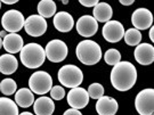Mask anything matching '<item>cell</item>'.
I'll list each match as a JSON object with an SVG mask.
<instances>
[{
	"label": "cell",
	"instance_id": "27",
	"mask_svg": "<svg viewBox=\"0 0 154 115\" xmlns=\"http://www.w3.org/2000/svg\"><path fill=\"white\" fill-rule=\"evenodd\" d=\"M88 96L89 98L99 99L100 97L104 96V88L100 83H93L88 88Z\"/></svg>",
	"mask_w": 154,
	"mask_h": 115
},
{
	"label": "cell",
	"instance_id": "28",
	"mask_svg": "<svg viewBox=\"0 0 154 115\" xmlns=\"http://www.w3.org/2000/svg\"><path fill=\"white\" fill-rule=\"evenodd\" d=\"M50 97L51 99H55V100H62V99L65 97V90L64 88L61 86H55L50 89Z\"/></svg>",
	"mask_w": 154,
	"mask_h": 115
},
{
	"label": "cell",
	"instance_id": "35",
	"mask_svg": "<svg viewBox=\"0 0 154 115\" xmlns=\"http://www.w3.org/2000/svg\"><path fill=\"white\" fill-rule=\"evenodd\" d=\"M18 115H33L32 113H30V112H23V113H21V114Z\"/></svg>",
	"mask_w": 154,
	"mask_h": 115
},
{
	"label": "cell",
	"instance_id": "20",
	"mask_svg": "<svg viewBox=\"0 0 154 115\" xmlns=\"http://www.w3.org/2000/svg\"><path fill=\"white\" fill-rule=\"evenodd\" d=\"M18 67V60L14 55L5 54L0 56V73L11 75L15 73Z\"/></svg>",
	"mask_w": 154,
	"mask_h": 115
},
{
	"label": "cell",
	"instance_id": "12",
	"mask_svg": "<svg viewBox=\"0 0 154 115\" xmlns=\"http://www.w3.org/2000/svg\"><path fill=\"white\" fill-rule=\"evenodd\" d=\"M77 32L85 38H90L98 31V23L90 15H83L78 20L75 24Z\"/></svg>",
	"mask_w": 154,
	"mask_h": 115
},
{
	"label": "cell",
	"instance_id": "14",
	"mask_svg": "<svg viewBox=\"0 0 154 115\" xmlns=\"http://www.w3.org/2000/svg\"><path fill=\"white\" fill-rule=\"evenodd\" d=\"M135 59L140 65H151L154 62V48L149 44H139L135 49Z\"/></svg>",
	"mask_w": 154,
	"mask_h": 115
},
{
	"label": "cell",
	"instance_id": "16",
	"mask_svg": "<svg viewBox=\"0 0 154 115\" xmlns=\"http://www.w3.org/2000/svg\"><path fill=\"white\" fill-rule=\"evenodd\" d=\"M2 47L5 48V50L8 54L14 55L22 50V48L24 47V41L20 34L9 33L2 39Z\"/></svg>",
	"mask_w": 154,
	"mask_h": 115
},
{
	"label": "cell",
	"instance_id": "37",
	"mask_svg": "<svg viewBox=\"0 0 154 115\" xmlns=\"http://www.w3.org/2000/svg\"><path fill=\"white\" fill-rule=\"evenodd\" d=\"M63 4H64V5H67V4H69V1H66V0H64V1H63Z\"/></svg>",
	"mask_w": 154,
	"mask_h": 115
},
{
	"label": "cell",
	"instance_id": "19",
	"mask_svg": "<svg viewBox=\"0 0 154 115\" xmlns=\"http://www.w3.org/2000/svg\"><path fill=\"white\" fill-rule=\"evenodd\" d=\"M93 15V17L97 21V23H106L111 21L112 15H113V11H112V7L109 4H106V2H98L97 5L94 7Z\"/></svg>",
	"mask_w": 154,
	"mask_h": 115
},
{
	"label": "cell",
	"instance_id": "33",
	"mask_svg": "<svg viewBox=\"0 0 154 115\" xmlns=\"http://www.w3.org/2000/svg\"><path fill=\"white\" fill-rule=\"evenodd\" d=\"M5 4V5H14V4H16L17 2V0H13V1H6V0H2L1 1V4Z\"/></svg>",
	"mask_w": 154,
	"mask_h": 115
},
{
	"label": "cell",
	"instance_id": "13",
	"mask_svg": "<svg viewBox=\"0 0 154 115\" xmlns=\"http://www.w3.org/2000/svg\"><path fill=\"white\" fill-rule=\"evenodd\" d=\"M131 23L134 25V29H136L138 31L146 30L151 28L153 24V14L147 8H137L132 13Z\"/></svg>",
	"mask_w": 154,
	"mask_h": 115
},
{
	"label": "cell",
	"instance_id": "4",
	"mask_svg": "<svg viewBox=\"0 0 154 115\" xmlns=\"http://www.w3.org/2000/svg\"><path fill=\"white\" fill-rule=\"evenodd\" d=\"M58 81L66 88H78L83 81V73L75 65H64L58 71Z\"/></svg>",
	"mask_w": 154,
	"mask_h": 115
},
{
	"label": "cell",
	"instance_id": "29",
	"mask_svg": "<svg viewBox=\"0 0 154 115\" xmlns=\"http://www.w3.org/2000/svg\"><path fill=\"white\" fill-rule=\"evenodd\" d=\"M98 0H80V4L85 7H95V6L98 4Z\"/></svg>",
	"mask_w": 154,
	"mask_h": 115
},
{
	"label": "cell",
	"instance_id": "7",
	"mask_svg": "<svg viewBox=\"0 0 154 115\" xmlns=\"http://www.w3.org/2000/svg\"><path fill=\"white\" fill-rule=\"evenodd\" d=\"M25 18L20 11L9 9L1 17V25L6 32L16 33L24 28Z\"/></svg>",
	"mask_w": 154,
	"mask_h": 115
},
{
	"label": "cell",
	"instance_id": "32",
	"mask_svg": "<svg viewBox=\"0 0 154 115\" xmlns=\"http://www.w3.org/2000/svg\"><path fill=\"white\" fill-rule=\"evenodd\" d=\"M149 39H151V41L153 42L154 41V28L153 26H151V30H149Z\"/></svg>",
	"mask_w": 154,
	"mask_h": 115
},
{
	"label": "cell",
	"instance_id": "30",
	"mask_svg": "<svg viewBox=\"0 0 154 115\" xmlns=\"http://www.w3.org/2000/svg\"><path fill=\"white\" fill-rule=\"evenodd\" d=\"M63 115H82V114H81V112H80V110H74V108H70V110H65Z\"/></svg>",
	"mask_w": 154,
	"mask_h": 115
},
{
	"label": "cell",
	"instance_id": "15",
	"mask_svg": "<svg viewBox=\"0 0 154 115\" xmlns=\"http://www.w3.org/2000/svg\"><path fill=\"white\" fill-rule=\"evenodd\" d=\"M119 110V104L114 98L109 96H103L97 99L96 112L98 115H116Z\"/></svg>",
	"mask_w": 154,
	"mask_h": 115
},
{
	"label": "cell",
	"instance_id": "3",
	"mask_svg": "<svg viewBox=\"0 0 154 115\" xmlns=\"http://www.w3.org/2000/svg\"><path fill=\"white\" fill-rule=\"evenodd\" d=\"M20 58L23 65L28 68H38L46 60L45 49L39 44H24L22 50L20 51Z\"/></svg>",
	"mask_w": 154,
	"mask_h": 115
},
{
	"label": "cell",
	"instance_id": "26",
	"mask_svg": "<svg viewBox=\"0 0 154 115\" xmlns=\"http://www.w3.org/2000/svg\"><path fill=\"white\" fill-rule=\"evenodd\" d=\"M104 60L107 65L114 66V65H116L118 63H120V62H121V54H120V51H119V50L114 49V48L109 49L106 53H105Z\"/></svg>",
	"mask_w": 154,
	"mask_h": 115
},
{
	"label": "cell",
	"instance_id": "31",
	"mask_svg": "<svg viewBox=\"0 0 154 115\" xmlns=\"http://www.w3.org/2000/svg\"><path fill=\"white\" fill-rule=\"evenodd\" d=\"M120 4L123 6H130L134 4V0H120Z\"/></svg>",
	"mask_w": 154,
	"mask_h": 115
},
{
	"label": "cell",
	"instance_id": "2",
	"mask_svg": "<svg viewBox=\"0 0 154 115\" xmlns=\"http://www.w3.org/2000/svg\"><path fill=\"white\" fill-rule=\"evenodd\" d=\"M75 55L85 65H95L102 58V49L100 46L93 40H83L78 44Z\"/></svg>",
	"mask_w": 154,
	"mask_h": 115
},
{
	"label": "cell",
	"instance_id": "8",
	"mask_svg": "<svg viewBox=\"0 0 154 115\" xmlns=\"http://www.w3.org/2000/svg\"><path fill=\"white\" fill-rule=\"evenodd\" d=\"M45 54L46 58H48L51 63H61L67 57L69 48L64 41L60 39H54L47 44L45 48Z\"/></svg>",
	"mask_w": 154,
	"mask_h": 115
},
{
	"label": "cell",
	"instance_id": "23",
	"mask_svg": "<svg viewBox=\"0 0 154 115\" xmlns=\"http://www.w3.org/2000/svg\"><path fill=\"white\" fill-rule=\"evenodd\" d=\"M18 106L14 100L2 97L0 98V115H18Z\"/></svg>",
	"mask_w": 154,
	"mask_h": 115
},
{
	"label": "cell",
	"instance_id": "5",
	"mask_svg": "<svg viewBox=\"0 0 154 115\" xmlns=\"http://www.w3.org/2000/svg\"><path fill=\"white\" fill-rule=\"evenodd\" d=\"M29 87L33 93L45 95L53 88V77L45 71L34 72L29 79Z\"/></svg>",
	"mask_w": 154,
	"mask_h": 115
},
{
	"label": "cell",
	"instance_id": "25",
	"mask_svg": "<svg viewBox=\"0 0 154 115\" xmlns=\"http://www.w3.org/2000/svg\"><path fill=\"white\" fill-rule=\"evenodd\" d=\"M17 90V84L13 79H4L0 82V92H2L5 96L14 95Z\"/></svg>",
	"mask_w": 154,
	"mask_h": 115
},
{
	"label": "cell",
	"instance_id": "17",
	"mask_svg": "<svg viewBox=\"0 0 154 115\" xmlns=\"http://www.w3.org/2000/svg\"><path fill=\"white\" fill-rule=\"evenodd\" d=\"M54 26L60 32H70L74 26V20L67 11H60L54 16Z\"/></svg>",
	"mask_w": 154,
	"mask_h": 115
},
{
	"label": "cell",
	"instance_id": "18",
	"mask_svg": "<svg viewBox=\"0 0 154 115\" xmlns=\"http://www.w3.org/2000/svg\"><path fill=\"white\" fill-rule=\"evenodd\" d=\"M33 110L37 115H53L55 110V104L49 97H40L33 103Z\"/></svg>",
	"mask_w": 154,
	"mask_h": 115
},
{
	"label": "cell",
	"instance_id": "24",
	"mask_svg": "<svg viewBox=\"0 0 154 115\" xmlns=\"http://www.w3.org/2000/svg\"><path fill=\"white\" fill-rule=\"evenodd\" d=\"M142 33L140 31H138L136 29H129L125 32V35H123V39H125V42H126L128 46H138L142 41Z\"/></svg>",
	"mask_w": 154,
	"mask_h": 115
},
{
	"label": "cell",
	"instance_id": "21",
	"mask_svg": "<svg viewBox=\"0 0 154 115\" xmlns=\"http://www.w3.org/2000/svg\"><path fill=\"white\" fill-rule=\"evenodd\" d=\"M15 103L17 106L28 108L34 103V95L28 88H22L15 92Z\"/></svg>",
	"mask_w": 154,
	"mask_h": 115
},
{
	"label": "cell",
	"instance_id": "22",
	"mask_svg": "<svg viewBox=\"0 0 154 115\" xmlns=\"http://www.w3.org/2000/svg\"><path fill=\"white\" fill-rule=\"evenodd\" d=\"M38 13L45 20L48 17L55 16L56 14V4L53 0H41L38 4Z\"/></svg>",
	"mask_w": 154,
	"mask_h": 115
},
{
	"label": "cell",
	"instance_id": "36",
	"mask_svg": "<svg viewBox=\"0 0 154 115\" xmlns=\"http://www.w3.org/2000/svg\"><path fill=\"white\" fill-rule=\"evenodd\" d=\"M2 48V39L0 38V49Z\"/></svg>",
	"mask_w": 154,
	"mask_h": 115
},
{
	"label": "cell",
	"instance_id": "9",
	"mask_svg": "<svg viewBox=\"0 0 154 115\" xmlns=\"http://www.w3.org/2000/svg\"><path fill=\"white\" fill-rule=\"evenodd\" d=\"M24 30L29 35L38 38L47 31V22L40 15H31L24 22Z\"/></svg>",
	"mask_w": 154,
	"mask_h": 115
},
{
	"label": "cell",
	"instance_id": "34",
	"mask_svg": "<svg viewBox=\"0 0 154 115\" xmlns=\"http://www.w3.org/2000/svg\"><path fill=\"white\" fill-rule=\"evenodd\" d=\"M6 35H7V33H6V31H5V30H2V31L0 32V38L4 39V38L6 37Z\"/></svg>",
	"mask_w": 154,
	"mask_h": 115
},
{
	"label": "cell",
	"instance_id": "1",
	"mask_svg": "<svg viewBox=\"0 0 154 115\" xmlns=\"http://www.w3.org/2000/svg\"><path fill=\"white\" fill-rule=\"evenodd\" d=\"M137 81V70L130 62H120L111 71V83L118 91L130 90Z\"/></svg>",
	"mask_w": 154,
	"mask_h": 115
},
{
	"label": "cell",
	"instance_id": "11",
	"mask_svg": "<svg viewBox=\"0 0 154 115\" xmlns=\"http://www.w3.org/2000/svg\"><path fill=\"white\" fill-rule=\"evenodd\" d=\"M66 99H67V104L71 106V108L78 110L85 108L89 103V96L87 90L80 87L71 89L66 96Z\"/></svg>",
	"mask_w": 154,
	"mask_h": 115
},
{
	"label": "cell",
	"instance_id": "10",
	"mask_svg": "<svg viewBox=\"0 0 154 115\" xmlns=\"http://www.w3.org/2000/svg\"><path fill=\"white\" fill-rule=\"evenodd\" d=\"M102 34L107 42L114 44L123 39L125 28L119 21H109L104 24L102 29Z\"/></svg>",
	"mask_w": 154,
	"mask_h": 115
},
{
	"label": "cell",
	"instance_id": "38",
	"mask_svg": "<svg viewBox=\"0 0 154 115\" xmlns=\"http://www.w3.org/2000/svg\"><path fill=\"white\" fill-rule=\"evenodd\" d=\"M0 9H1V1H0Z\"/></svg>",
	"mask_w": 154,
	"mask_h": 115
},
{
	"label": "cell",
	"instance_id": "6",
	"mask_svg": "<svg viewBox=\"0 0 154 115\" xmlns=\"http://www.w3.org/2000/svg\"><path fill=\"white\" fill-rule=\"evenodd\" d=\"M135 107L139 115H154V89H144L138 92Z\"/></svg>",
	"mask_w": 154,
	"mask_h": 115
}]
</instances>
